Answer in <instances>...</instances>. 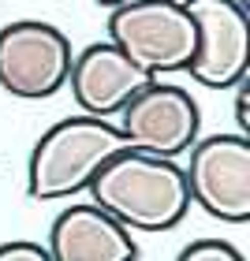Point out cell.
<instances>
[{
    "instance_id": "cell-1",
    "label": "cell",
    "mask_w": 250,
    "mask_h": 261,
    "mask_svg": "<svg viewBox=\"0 0 250 261\" xmlns=\"http://www.w3.org/2000/svg\"><path fill=\"white\" fill-rule=\"evenodd\" d=\"M93 205L127 231H172L190 209L187 175L172 157L123 149L86 187Z\"/></svg>"
},
{
    "instance_id": "cell-2",
    "label": "cell",
    "mask_w": 250,
    "mask_h": 261,
    "mask_svg": "<svg viewBox=\"0 0 250 261\" xmlns=\"http://www.w3.org/2000/svg\"><path fill=\"white\" fill-rule=\"evenodd\" d=\"M123 149L131 146L116 123L97 116H67L34 142L27 161V191L38 201L75 198Z\"/></svg>"
},
{
    "instance_id": "cell-3",
    "label": "cell",
    "mask_w": 250,
    "mask_h": 261,
    "mask_svg": "<svg viewBox=\"0 0 250 261\" xmlns=\"http://www.w3.org/2000/svg\"><path fill=\"white\" fill-rule=\"evenodd\" d=\"M109 41L153 79L187 71L198 45L194 19L180 0H135V4L112 8Z\"/></svg>"
},
{
    "instance_id": "cell-4",
    "label": "cell",
    "mask_w": 250,
    "mask_h": 261,
    "mask_svg": "<svg viewBox=\"0 0 250 261\" xmlns=\"http://www.w3.org/2000/svg\"><path fill=\"white\" fill-rule=\"evenodd\" d=\"M71 41L64 30L41 19H15L0 27V86L11 97L41 101L67 86Z\"/></svg>"
},
{
    "instance_id": "cell-5",
    "label": "cell",
    "mask_w": 250,
    "mask_h": 261,
    "mask_svg": "<svg viewBox=\"0 0 250 261\" xmlns=\"http://www.w3.org/2000/svg\"><path fill=\"white\" fill-rule=\"evenodd\" d=\"M183 168L190 201L213 220L246 224L250 220V138L246 135H209L187 149Z\"/></svg>"
},
{
    "instance_id": "cell-6",
    "label": "cell",
    "mask_w": 250,
    "mask_h": 261,
    "mask_svg": "<svg viewBox=\"0 0 250 261\" xmlns=\"http://www.w3.org/2000/svg\"><path fill=\"white\" fill-rule=\"evenodd\" d=\"M194 19V56L190 79L209 90H232L250 71V19L239 0H183Z\"/></svg>"
},
{
    "instance_id": "cell-7",
    "label": "cell",
    "mask_w": 250,
    "mask_h": 261,
    "mask_svg": "<svg viewBox=\"0 0 250 261\" xmlns=\"http://www.w3.org/2000/svg\"><path fill=\"white\" fill-rule=\"evenodd\" d=\"M120 127L127 146L142 153H157V157H180L198 142L202 112L198 101L183 86L153 79L146 90H138L120 112Z\"/></svg>"
},
{
    "instance_id": "cell-8",
    "label": "cell",
    "mask_w": 250,
    "mask_h": 261,
    "mask_svg": "<svg viewBox=\"0 0 250 261\" xmlns=\"http://www.w3.org/2000/svg\"><path fill=\"white\" fill-rule=\"evenodd\" d=\"M149 82L153 75H146L112 41H93L86 49H79L75 60H71V75H67L71 97L82 109V116H97V120L116 116Z\"/></svg>"
},
{
    "instance_id": "cell-9",
    "label": "cell",
    "mask_w": 250,
    "mask_h": 261,
    "mask_svg": "<svg viewBox=\"0 0 250 261\" xmlns=\"http://www.w3.org/2000/svg\"><path fill=\"white\" fill-rule=\"evenodd\" d=\"M45 250L53 261H135L138 243L120 220L86 201V205H67L53 220Z\"/></svg>"
},
{
    "instance_id": "cell-10",
    "label": "cell",
    "mask_w": 250,
    "mask_h": 261,
    "mask_svg": "<svg viewBox=\"0 0 250 261\" xmlns=\"http://www.w3.org/2000/svg\"><path fill=\"white\" fill-rule=\"evenodd\" d=\"M176 261H246V257L224 239H198V243L183 246Z\"/></svg>"
},
{
    "instance_id": "cell-11",
    "label": "cell",
    "mask_w": 250,
    "mask_h": 261,
    "mask_svg": "<svg viewBox=\"0 0 250 261\" xmlns=\"http://www.w3.org/2000/svg\"><path fill=\"white\" fill-rule=\"evenodd\" d=\"M0 261H53V257L41 243L15 239V243H0Z\"/></svg>"
},
{
    "instance_id": "cell-12",
    "label": "cell",
    "mask_w": 250,
    "mask_h": 261,
    "mask_svg": "<svg viewBox=\"0 0 250 261\" xmlns=\"http://www.w3.org/2000/svg\"><path fill=\"white\" fill-rule=\"evenodd\" d=\"M235 120H239V135H250V112H246V79L235 82Z\"/></svg>"
},
{
    "instance_id": "cell-13",
    "label": "cell",
    "mask_w": 250,
    "mask_h": 261,
    "mask_svg": "<svg viewBox=\"0 0 250 261\" xmlns=\"http://www.w3.org/2000/svg\"><path fill=\"white\" fill-rule=\"evenodd\" d=\"M97 4H101V8H109V11H112V8H120V4H135V0H97Z\"/></svg>"
}]
</instances>
